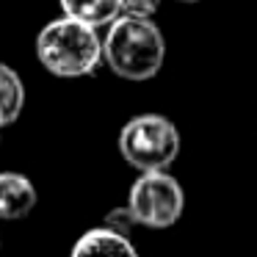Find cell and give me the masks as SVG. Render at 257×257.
<instances>
[{
	"instance_id": "cell-1",
	"label": "cell",
	"mask_w": 257,
	"mask_h": 257,
	"mask_svg": "<svg viewBox=\"0 0 257 257\" xmlns=\"http://www.w3.org/2000/svg\"><path fill=\"white\" fill-rule=\"evenodd\" d=\"M102 58L119 78L150 80L163 67L166 42L152 20L119 14L113 23H108V34L102 39Z\"/></svg>"
},
{
	"instance_id": "cell-2",
	"label": "cell",
	"mask_w": 257,
	"mask_h": 257,
	"mask_svg": "<svg viewBox=\"0 0 257 257\" xmlns=\"http://www.w3.org/2000/svg\"><path fill=\"white\" fill-rule=\"evenodd\" d=\"M36 56L42 67L56 78H83L102 61V39L97 28L78 20H53L36 36Z\"/></svg>"
},
{
	"instance_id": "cell-3",
	"label": "cell",
	"mask_w": 257,
	"mask_h": 257,
	"mask_svg": "<svg viewBox=\"0 0 257 257\" xmlns=\"http://www.w3.org/2000/svg\"><path fill=\"white\" fill-rule=\"evenodd\" d=\"M119 152L139 172H166L180 152V133L166 116L141 113L122 127Z\"/></svg>"
},
{
	"instance_id": "cell-4",
	"label": "cell",
	"mask_w": 257,
	"mask_h": 257,
	"mask_svg": "<svg viewBox=\"0 0 257 257\" xmlns=\"http://www.w3.org/2000/svg\"><path fill=\"white\" fill-rule=\"evenodd\" d=\"M130 213L136 224L150 229H166L180 221L185 210L183 185L169 172H141L130 188Z\"/></svg>"
},
{
	"instance_id": "cell-5",
	"label": "cell",
	"mask_w": 257,
	"mask_h": 257,
	"mask_svg": "<svg viewBox=\"0 0 257 257\" xmlns=\"http://www.w3.org/2000/svg\"><path fill=\"white\" fill-rule=\"evenodd\" d=\"M36 207V188L25 174L0 172V221H17Z\"/></svg>"
},
{
	"instance_id": "cell-6",
	"label": "cell",
	"mask_w": 257,
	"mask_h": 257,
	"mask_svg": "<svg viewBox=\"0 0 257 257\" xmlns=\"http://www.w3.org/2000/svg\"><path fill=\"white\" fill-rule=\"evenodd\" d=\"M69 257H139V251L130 243V238H122L105 227H97L80 235Z\"/></svg>"
},
{
	"instance_id": "cell-7",
	"label": "cell",
	"mask_w": 257,
	"mask_h": 257,
	"mask_svg": "<svg viewBox=\"0 0 257 257\" xmlns=\"http://www.w3.org/2000/svg\"><path fill=\"white\" fill-rule=\"evenodd\" d=\"M25 105V86L12 67L0 64V144H3V127L14 124Z\"/></svg>"
},
{
	"instance_id": "cell-8",
	"label": "cell",
	"mask_w": 257,
	"mask_h": 257,
	"mask_svg": "<svg viewBox=\"0 0 257 257\" xmlns=\"http://www.w3.org/2000/svg\"><path fill=\"white\" fill-rule=\"evenodd\" d=\"M64 17L78 20L89 28H102L119 17V0H61Z\"/></svg>"
},
{
	"instance_id": "cell-9",
	"label": "cell",
	"mask_w": 257,
	"mask_h": 257,
	"mask_svg": "<svg viewBox=\"0 0 257 257\" xmlns=\"http://www.w3.org/2000/svg\"><path fill=\"white\" fill-rule=\"evenodd\" d=\"M105 229H111V232L122 235V238H130L133 235V229L139 227L133 218V213H130V207H116V210H111L105 216V224H102Z\"/></svg>"
},
{
	"instance_id": "cell-10",
	"label": "cell",
	"mask_w": 257,
	"mask_h": 257,
	"mask_svg": "<svg viewBox=\"0 0 257 257\" xmlns=\"http://www.w3.org/2000/svg\"><path fill=\"white\" fill-rule=\"evenodd\" d=\"M161 9V0H119V14L124 17H147L152 20V14Z\"/></svg>"
},
{
	"instance_id": "cell-11",
	"label": "cell",
	"mask_w": 257,
	"mask_h": 257,
	"mask_svg": "<svg viewBox=\"0 0 257 257\" xmlns=\"http://www.w3.org/2000/svg\"><path fill=\"white\" fill-rule=\"evenodd\" d=\"M180 3H199V0H180Z\"/></svg>"
}]
</instances>
